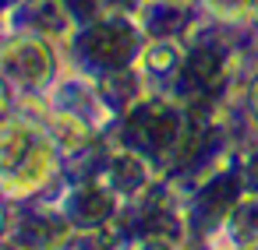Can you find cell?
<instances>
[{
    "label": "cell",
    "mask_w": 258,
    "mask_h": 250,
    "mask_svg": "<svg viewBox=\"0 0 258 250\" xmlns=\"http://www.w3.org/2000/svg\"><path fill=\"white\" fill-rule=\"evenodd\" d=\"M85 53H92V57H99V60H106V64H117L124 53H127V32L120 29H96V32H89L85 36Z\"/></svg>",
    "instance_id": "6da1fadb"
},
{
    "label": "cell",
    "mask_w": 258,
    "mask_h": 250,
    "mask_svg": "<svg viewBox=\"0 0 258 250\" xmlns=\"http://www.w3.org/2000/svg\"><path fill=\"white\" fill-rule=\"evenodd\" d=\"M46 50L43 46H22V64H15V71L22 74V78H32V81H39L43 74H46Z\"/></svg>",
    "instance_id": "7a4b0ae2"
},
{
    "label": "cell",
    "mask_w": 258,
    "mask_h": 250,
    "mask_svg": "<svg viewBox=\"0 0 258 250\" xmlns=\"http://www.w3.org/2000/svg\"><path fill=\"white\" fill-rule=\"evenodd\" d=\"M75 211H78V218L96 222V218H103V215H106V197H103L99 190H85V194L75 201Z\"/></svg>",
    "instance_id": "3957f363"
},
{
    "label": "cell",
    "mask_w": 258,
    "mask_h": 250,
    "mask_svg": "<svg viewBox=\"0 0 258 250\" xmlns=\"http://www.w3.org/2000/svg\"><path fill=\"white\" fill-rule=\"evenodd\" d=\"M68 8H71L75 15H92V11H96V0H68Z\"/></svg>",
    "instance_id": "277c9868"
}]
</instances>
